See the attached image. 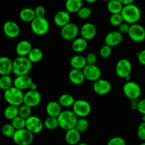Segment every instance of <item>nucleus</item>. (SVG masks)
<instances>
[{
	"mask_svg": "<svg viewBox=\"0 0 145 145\" xmlns=\"http://www.w3.org/2000/svg\"><path fill=\"white\" fill-rule=\"evenodd\" d=\"M11 123L16 130L25 128V119L20 117L19 116L11 120Z\"/></svg>",
	"mask_w": 145,
	"mask_h": 145,
	"instance_id": "58836bf2",
	"label": "nucleus"
},
{
	"mask_svg": "<svg viewBox=\"0 0 145 145\" xmlns=\"http://www.w3.org/2000/svg\"><path fill=\"white\" fill-rule=\"evenodd\" d=\"M107 145H126V142L123 137L116 136L109 140Z\"/></svg>",
	"mask_w": 145,
	"mask_h": 145,
	"instance_id": "37998d69",
	"label": "nucleus"
},
{
	"mask_svg": "<svg viewBox=\"0 0 145 145\" xmlns=\"http://www.w3.org/2000/svg\"><path fill=\"white\" fill-rule=\"evenodd\" d=\"M33 82L32 78L28 74L16 76L14 79V86L21 91L26 90L29 89Z\"/></svg>",
	"mask_w": 145,
	"mask_h": 145,
	"instance_id": "aec40b11",
	"label": "nucleus"
},
{
	"mask_svg": "<svg viewBox=\"0 0 145 145\" xmlns=\"http://www.w3.org/2000/svg\"><path fill=\"white\" fill-rule=\"evenodd\" d=\"M130 39L135 42H141L145 40V28L143 25L139 24L130 25L128 34Z\"/></svg>",
	"mask_w": 145,
	"mask_h": 145,
	"instance_id": "f8f14e48",
	"label": "nucleus"
},
{
	"mask_svg": "<svg viewBox=\"0 0 145 145\" xmlns=\"http://www.w3.org/2000/svg\"><path fill=\"white\" fill-rule=\"evenodd\" d=\"M29 90L31 91H38V85L35 83V82H33L31 84V86L29 88Z\"/></svg>",
	"mask_w": 145,
	"mask_h": 145,
	"instance_id": "864d4df0",
	"label": "nucleus"
},
{
	"mask_svg": "<svg viewBox=\"0 0 145 145\" xmlns=\"http://www.w3.org/2000/svg\"><path fill=\"white\" fill-rule=\"evenodd\" d=\"M70 21V14L66 10H61V11H57L55 14L53 18V21L55 25L61 27V28L69 24Z\"/></svg>",
	"mask_w": 145,
	"mask_h": 145,
	"instance_id": "6ab92c4d",
	"label": "nucleus"
},
{
	"mask_svg": "<svg viewBox=\"0 0 145 145\" xmlns=\"http://www.w3.org/2000/svg\"><path fill=\"white\" fill-rule=\"evenodd\" d=\"M12 139L16 145H30L33 142L34 135L26 128H24L16 130Z\"/></svg>",
	"mask_w": 145,
	"mask_h": 145,
	"instance_id": "0eeeda50",
	"label": "nucleus"
},
{
	"mask_svg": "<svg viewBox=\"0 0 145 145\" xmlns=\"http://www.w3.org/2000/svg\"><path fill=\"white\" fill-rule=\"evenodd\" d=\"M31 29L35 35L38 36L45 35L50 31V23L45 18L35 17L31 23Z\"/></svg>",
	"mask_w": 145,
	"mask_h": 145,
	"instance_id": "39448f33",
	"label": "nucleus"
},
{
	"mask_svg": "<svg viewBox=\"0 0 145 145\" xmlns=\"http://www.w3.org/2000/svg\"><path fill=\"white\" fill-rule=\"evenodd\" d=\"M138 100H131L130 101V108L133 110H137L138 108Z\"/></svg>",
	"mask_w": 145,
	"mask_h": 145,
	"instance_id": "3c124183",
	"label": "nucleus"
},
{
	"mask_svg": "<svg viewBox=\"0 0 145 145\" xmlns=\"http://www.w3.org/2000/svg\"><path fill=\"white\" fill-rule=\"evenodd\" d=\"M65 141L69 145H77L80 143L81 133L76 129L73 128L66 131L65 133Z\"/></svg>",
	"mask_w": 145,
	"mask_h": 145,
	"instance_id": "393cba45",
	"label": "nucleus"
},
{
	"mask_svg": "<svg viewBox=\"0 0 145 145\" xmlns=\"http://www.w3.org/2000/svg\"><path fill=\"white\" fill-rule=\"evenodd\" d=\"M68 77L72 84L76 86L82 85L85 81V76L83 70L76 69H72L68 74Z\"/></svg>",
	"mask_w": 145,
	"mask_h": 145,
	"instance_id": "4be33fe9",
	"label": "nucleus"
},
{
	"mask_svg": "<svg viewBox=\"0 0 145 145\" xmlns=\"http://www.w3.org/2000/svg\"><path fill=\"white\" fill-rule=\"evenodd\" d=\"M137 135L140 140L145 141V123L142 122L138 126L137 130Z\"/></svg>",
	"mask_w": 145,
	"mask_h": 145,
	"instance_id": "a18cd8bd",
	"label": "nucleus"
},
{
	"mask_svg": "<svg viewBox=\"0 0 145 145\" xmlns=\"http://www.w3.org/2000/svg\"><path fill=\"white\" fill-rule=\"evenodd\" d=\"M13 73V60L8 57L2 56L0 58V74L1 76L11 75Z\"/></svg>",
	"mask_w": 145,
	"mask_h": 145,
	"instance_id": "5701e85b",
	"label": "nucleus"
},
{
	"mask_svg": "<svg viewBox=\"0 0 145 145\" xmlns=\"http://www.w3.org/2000/svg\"><path fill=\"white\" fill-rule=\"evenodd\" d=\"M33 63L28 57H17L13 60V74L16 76L28 74L32 69Z\"/></svg>",
	"mask_w": 145,
	"mask_h": 145,
	"instance_id": "7ed1b4c3",
	"label": "nucleus"
},
{
	"mask_svg": "<svg viewBox=\"0 0 145 145\" xmlns=\"http://www.w3.org/2000/svg\"><path fill=\"white\" fill-rule=\"evenodd\" d=\"M42 100V96L38 91H31L24 93V104L29 106L31 108H35L40 103Z\"/></svg>",
	"mask_w": 145,
	"mask_h": 145,
	"instance_id": "4468645a",
	"label": "nucleus"
},
{
	"mask_svg": "<svg viewBox=\"0 0 145 145\" xmlns=\"http://www.w3.org/2000/svg\"><path fill=\"white\" fill-rule=\"evenodd\" d=\"M4 117L9 120H14L16 117L19 116V107L15 106L8 105L6 107L4 112Z\"/></svg>",
	"mask_w": 145,
	"mask_h": 145,
	"instance_id": "2f4dec72",
	"label": "nucleus"
},
{
	"mask_svg": "<svg viewBox=\"0 0 145 145\" xmlns=\"http://www.w3.org/2000/svg\"><path fill=\"white\" fill-rule=\"evenodd\" d=\"M76 14L79 18H82V19H86L91 16L92 10L89 7H83L78 11Z\"/></svg>",
	"mask_w": 145,
	"mask_h": 145,
	"instance_id": "ea45409f",
	"label": "nucleus"
},
{
	"mask_svg": "<svg viewBox=\"0 0 145 145\" xmlns=\"http://www.w3.org/2000/svg\"><path fill=\"white\" fill-rule=\"evenodd\" d=\"M142 120L143 123H145V115H142Z\"/></svg>",
	"mask_w": 145,
	"mask_h": 145,
	"instance_id": "6e6d98bb",
	"label": "nucleus"
},
{
	"mask_svg": "<svg viewBox=\"0 0 145 145\" xmlns=\"http://www.w3.org/2000/svg\"><path fill=\"white\" fill-rule=\"evenodd\" d=\"M14 86V80L11 75H6V76H1L0 78V88L1 90L4 91L10 89Z\"/></svg>",
	"mask_w": 145,
	"mask_h": 145,
	"instance_id": "72a5a7b5",
	"label": "nucleus"
},
{
	"mask_svg": "<svg viewBox=\"0 0 145 145\" xmlns=\"http://www.w3.org/2000/svg\"><path fill=\"white\" fill-rule=\"evenodd\" d=\"M75 101L76 100L74 96L69 93H63L59 96V100H58L60 106L63 108L72 107Z\"/></svg>",
	"mask_w": 145,
	"mask_h": 145,
	"instance_id": "7c9ffc66",
	"label": "nucleus"
},
{
	"mask_svg": "<svg viewBox=\"0 0 145 145\" xmlns=\"http://www.w3.org/2000/svg\"><path fill=\"white\" fill-rule=\"evenodd\" d=\"M16 131V130L14 128L11 123H5L1 127V133H2L3 135L6 137H11L12 138L13 136L15 134Z\"/></svg>",
	"mask_w": 145,
	"mask_h": 145,
	"instance_id": "e433bc0d",
	"label": "nucleus"
},
{
	"mask_svg": "<svg viewBox=\"0 0 145 145\" xmlns=\"http://www.w3.org/2000/svg\"><path fill=\"white\" fill-rule=\"evenodd\" d=\"M44 126L48 130H55L57 127H59V123H58L57 118L50 117V116H48L44 120Z\"/></svg>",
	"mask_w": 145,
	"mask_h": 145,
	"instance_id": "c9c22d12",
	"label": "nucleus"
},
{
	"mask_svg": "<svg viewBox=\"0 0 145 145\" xmlns=\"http://www.w3.org/2000/svg\"><path fill=\"white\" fill-rule=\"evenodd\" d=\"M119 1H120L123 5L126 6V5H129V4H133L135 0H119Z\"/></svg>",
	"mask_w": 145,
	"mask_h": 145,
	"instance_id": "603ef678",
	"label": "nucleus"
},
{
	"mask_svg": "<svg viewBox=\"0 0 145 145\" xmlns=\"http://www.w3.org/2000/svg\"><path fill=\"white\" fill-rule=\"evenodd\" d=\"M65 10L69 14H77L78 11L83 7V0H66Z\"/></svg>",
	"mask_w": 145,
	"mask_h": 145,
	"instance_id": "bb28decb",
	"label": "nucleus"
},
{
	"mask_svg": "<svg viewBox=\"0 0 145 145\" xmlns=\"http://www.w3.org/2000/svg\"><path fill=\"white\" fill-rule=\"evenodd\" d=\"M85 79L89 82H95L101 79L102 72L96 65H87L83 69Z\"/></svg>",
	"mask_w": 145,
	"mask_h": 145,
	"instance_id": "ddd939ff",
	"label": "nucleus"
},
{
	"mask_svg": "<svg viewBox=\"0 0 145 145\" xmlns=\"http://www.w3.org/2000/svg\"><path fill=\"white\" fill-rule=\"evenodd\" d=\"M133 65L131 62L127 59H120L118 61L116 65V73L119 77L125 79L127 76L131 75Z\"/></svg>",
	"mask_w": 145,
	"mask_h": 145,
	"instance_id": "1a4fd4ad",
	"label": "nucleus"
},
{
	"mask_svg": "<svg viewBox=\"0 0 145 145\" xmlns=\"http://www.w3.org/2000/svg\"><path fill=\"white\" fill-rule=\"evenodd\" d=\"M79 32H80V30L78 25L76 24L70 22L67 25L61 28L60 35L65 40L73 41L77 38Z\"/></svg>",
	"mask_w": 145,
	"mask_h": 145,
	"instance_id": "9d476101",
	"label": "nucleus"
},
{
	"mask_svg": "<svg viewBox=\"0 0 145 145\" xmlns=\"http://www.w3.org/2000/svg\"><path fill=\"white\" fill-rule=\"evenodd\" d=\"M112 85L108 80L104 79H100L93 82V90L96 94L100 96H104L108 94L111 91Z\"/></svg>",
	"mask_w": 145,
	"mask_h": 145,
	"instance_id": "dca6fc26",
	"label": "nucleus"
},
{
	"mask_svg": "<svg viewBox=\"0 0 145 145\" xmlns=\"http://www.w3.org/2000/svg\"><path fill=\"white\" fill-rule=\"evenodd\" d=\"M31 108L29 106H26L25 104H23L19 107V116L25 119L28 118L31 116Z\"/></svg>",
	"mask_w": 145,
	"mask_h": 145,
	"instance_id": "a19ab883",
	"label": "nucleus"
},
{
	"mask_svg": "<svg viewBox=\"0 0 145 145\" xmlns=\"http://www.w3.org/2000/svg\"><path fill=\"white\" fill-rule=\"evenodd\" d=\"M137 59L141 65L145 66V49L142 50L137 54Z\"/></svg>",
	"mask_w": 145,
	"mask_h": 145,
	"instance_id": "8fccbe9b",
	"label": "nucleus"
},
{
	"mask_svg": "<svg viewBox=\"0 0 145 145\" xmlns=\"http://www.w3.org/2000/svg\"><path fill=\"white\" fill-rule=\"evenodd\" d=\"M31 42L27 40H23L17 43L16 47V53L18 57H28L33 49Z\"/></svg>",
	"mask_w": 145,
	"mask_h": 145,
	"instance_id": "412c9836",
	"label": "nucleus"
},
{
	"mask_svg": "<svg viewBox=\"0 0 145 145\" xmlns=\"http://www.w3.org/2000/svg\"><path fill=\"white\" fill-rule=\"evenodd\" d=\"M140 145H145V142H142Z\"/></svg>",
	"mask_w": 145,
	"mask_h": 145,
	"instance_id": "bf43d9fd",
	"label": "nucleus"
},
{
	"mask_svg": "<svg viewBox=\"0 0 145 145\" xmlns=\"http://www.w3.org/2000/svg\"><path fill=\"white\" fill-rule=\"evenodd\" d=\"M130 25L129 24L127 23L124 22L118 26V31L120 33H121L122 34H128L129 31H130Z\"/></svg>",
	"mask_w": 145,
	"mask_h": 145,
	"instance_id": "de8ad7c7",
	"label": "nucleus"
},
{
	"mask_svg": "<svg viewBox=\"0 0 145 145\" xmlns=\"http://www.w3.org/2000/svg\"><path fill=\"white\" fill-rule=\"evenodd\" d=\"M85 57H86L87 65H96V61H97V56L95 53L89 52Z\"/></svg>",
	"mask_w": 145,
	"mask_h": 145,
	"instance_id": "49530a36",
	"label": "nucleus"
},
{
	"mask_svg": "<svg viewBox=\"0 0 145 145\" xmlns=\"http://www.w3.org/2000/svg\"><path fill=\"white\" fill-rule=\"evenodd\" d=\"M84 1H85L87 3H89V4H93V3H95L98 0H84Z\"/></svg>",
	"mask_w": 145,
	"mask_h": 145,
	"instance_id": "5fc2aeb1",
	"label": "nucleus"
},
{
	"mask_svg": "<svg viewBox=\"0 0 145 145\" xmlns=\"http://www.w3.org/2000/svg\"><path fill=\"white\" fill-rule=\"evenodd\" d=\"M88 46V42L86 40L82 37L76 38V39L72 41V49L74 52L76 53H81L86 50Z\"/></svg>",
	"mask_w": 145,
	"mask_h": 145,
	"instance_id": "c85d7f7f",
	"label": "nucleus"
},
{
	"mask_svg": "<svg viewBox=\"0 0 145 145\" xmlns=\"http://www.w3.org/2000/svg\"><path fill=\"white\" fill-rule=\"evenodd\" d=\"M43 57V52L40 48H34L28 55V58L32 63H38L40 62Z\"/></svg>",
	"mask_w": 145,
	"mask_h": 145,
	"instance_id": "473e14b6",
	"label": "nucleus"
},
{
	"mask_svg": "<svg viewBox=\"0 0 145 145\" xmlns=\"http://www.w3.org/2000/svg\"><path fill=\"white\" fill-rule=\"evenodd\" d=\"M69 63L72 69H81V70H83L85 67L87 65L86 57L81 55H76L72 57Z\"/></svg>",
	"mask_w": 145,
	"mask_h": 145,
	"instance_id": "a878e982",
	"label": "nucleus"
},
{
	"mask_svg": "<svg viewBox=\"0 0 145 145\" xmlns=\"http://www.w3.org/2000/svg\"><path fill=\"white\" fill-rule=\"evenodd\" d=\"M3 31L6 36L9 38H16L21 33V29L17 23L13 21H7L3 25Z\"/></svg>",
	"mask_w": 145,
	"mask_h": 145,
	"instance_id": "2eb2a0df",
	"label": "nucleus"
},
{
	"mask_svg": "<svg viewBox=\"0 0 145 145\" xmlns=\"http://www.w3.org/2000/svg\"><path fill=\"white\" fill-rule=\"evenodd\" d=\"M124 5L119 0H110L107 2V8L111 14H121Z\"/></svg>",
	"mask_w": 145,
	"mask_h": 145,
	"instance_id": "c756f323",
	"label": "nucleus"
},
{
	"mask_svg": "<svg viewBox=\"0 0 145 145\" xmlns=\"http://www.w3.org/2000/svg\"><path fill=\"white\" fill-rule=\"evenodd\" d=\"M123 39V35L118 31H113L109 32L105 37V44L113 48L120 45Z\"/></svg>",
	"mask_w": 145,
	"mask_h": 145,
	"instance_id": "f3484780",
	"label": "nucleus"
},
{
	"mask_svg": "<svg viewBox=\"0 0 145 145\" xmlns=\"http://www.w3.org/2000/svg\"><path fill=\"white\" fill-rule=\"evenodd\" d=\"M78 119L79 118L74 113L73 110H62L57 118L59 127L65 131L74 128Z\"/></svg>",
	"mask_w": 145,
	"mask_h": 145,
	"instance_id": "f03ea898",
	"label": "nucleus"
},
{
	"mask_svg": "<svg viewBox=\"0 0 145 145\" xmlns=\"http://www.w3.org/2000/svg\"><path fill=\"white\" fill-rule=\"evenodd\" d=\"M77 145H89V144H86V143H84V142H82V143H79V144H77Z\"/></svg>",
	"mask_w": 145,
	"mask_h": 145,
	"instance_id": "4d7b16f0",
	"label": "nucleus"
},
{
	"mask_svg": "<svg viewBox=\"0 0 145 145\" xmlns=\"http://www.w3.org/2000/svg\"><path fill=\"white\" fill-rule=\"evenodd\" d=\"M45 110L50 117L57 118L60 113H62V106L59 103V102L52 101L47 103L46 107H45Z\"/></svg>",
	"mask_w": 145,
	"mask_h": 145,
	"instance_id": "b1692460",
	"label": "nucleus"
},
{
	"mask_svg": "<svg viewBox=\"0 0 145 145\" xmlns=\"http://www.w3.org/2000/svg\"><path fill=\"white\" fill-rule=\"evenodd\" d=\"M89 127V121L85 118H79L77 122L75 125V129L78 130L79 133H84L88 130Z\"/></svg>",
	"mask_w": 145,
	"mask_h": 145,
	"instance_id": "f704fd0d",
	"label": "nucleus"
},
{
	"mask_svg": "<svg viewBox=\"0 0 145 145\" xmlns=\"http://www.w3.org/2000/svg\"><path fill=\"white\" fill-rule=\"evenodd\" d=\"M34 11H35V16L36 17H38V18H45V14H46V9H45V8L43 6H37L34 8Z\"/></svg>",
	"mask_w": 145,
	"mask_h": 145,
	"instance_id": "c03bdc74",
	"label": "nucleus"
},
{
	"mask_svg": "<svg viewBox=\"0 0 145 145\" xmlns=\"http://www.w3.org/2000/svg\"><path fill=\"white\" fill-rule=\"evenodd\" d=\"M110 24L113 26L118 27L121 25L123 23H124V19L122 16L121 14H111L109 18Z\"/></svg>",
	"mask_w": 145,
	"mask_h": 145,
	"instance_id": "4c0bfd02",
	"label": "nucleus"
},
{
	"mask_svg": "<svg viewBox=\"0 0 145 145\" xmlns=\"http://www.w3.org/2000/svg\"><path fill=\"white\" fill-rule=\"evenodd\" d=\"M4 99L8 105L20 107L24 104V93L23 91L12 86L4 91Z\"/></svg>",
	"mask_w": 145,
	"mask_h": 145,
	"instance_id": "20e7f679",
	"label": "nucleus"
},
{
	"mask_svg": "<svg viewBox=\"0 0 145 145\" xmlns=\"http://www.w3.org/2000/svg\"><path fill=\"white\" fill-rule=\"evenodd\" d=\"M35 11L33 8L30 7H25L22 8L19 12V18L23 22L31 24L35 18Z\"/></svg>",
	"mask_w": 145,
	"mask_h": 145,
	"instance_id": "cd10ccee",
	"label": "nucleus"
},
{
	"mask_svg": "<svg viewBox=\"0 0 145 145\" xmlns=\"http://www.w3.org/2000/svg\"><path fill=\"white\" fill-rule=\"evenodd\" d=\"M72 110L78 118H86L91 113V106L89 101L84 99L76 100L72 106Z\"/></svg>",
	"mask_w": 145,
	"mask_h": 145,
	"instance_id": "6e6552de",
	"label": "nucleus"
},
{
	"mask_svg": "<svg viewBox=\"0 0 145 145\" xmlns=\"http://www.w3.org/2000/svg\"><path fill=\"white\" fill-rule=\"evenodd\" d=\"M123 91L127 99L131 100H137L142 94V89L136 82L130 81L126 82L123 87Z\"/></svg>",
	"mask_w": 145,
	"mask_h": 145,
	"instance_id": "423d86ee",
	"label": "nucleus"
},
{
	"mask_svg": "<svg viewBox=\"0 0 145 145\" xmlns=\"http://www.w3.org/2000/svg\"><path fill=\"white\" fill-rule=\"evenodd\" d=\"M137 111L142 115H145V99L139 101Z\"/></svg>",
	"mask_w": 145,
	"mask_h": 145,
	"instance_id": "09e8293b",
	"label": "nucleus"
},
{
	"mask_svg": "<svg viewBox=\"0 0 145 145\" xmlns=\"http://www.w3.org/2000/svg\"><path fill=\"white\" fill-rule=\"evenodd\" d=\"M112 54V48L111 47L108 46V45H106L105 44L101 48L100 50H99V55L102 58H104V59H106V58H108Z\"/></svg>",
	"mask_w": 145,
	"mask_h": 145,
	"instance_id": "79ce46f5",
	"label": "nucleus"
},
{
	"mask_svg": "<svg viewBox=\"0 0 145 145\" xmlns=\"http://www.w3.org/2000/svg\"><path fill=\"white\" fill-rule=\"evenodd\" d=\"M121 15L125 22L130 25L138 24L142 16V12L139 7L134 4L124 6Z\"/></svg>",
	"mask_w": 145,
	"mask_h": 145,
	"instance_id": "f257e3e1",
	"label": "nucleus"
},
{
	"mask_svg": "<svg viewBox=\"0 0 145 145\" xmlns=\"http://www.w3.org/2000/svg\"><path fill=\"white\" fill-rule=\"evenodd\" d=\"M81 35L86 40H90L96 37L97 29L96 25L92 23H85L80 28Z\"/></svg>",
	"mask_w": 145,
	"mask_h": 145,
	"instance_id": "a211bd4d",
	"label": "nucleus"
},
{
	"mask_svg": "<svg viewBox=\"0 0 145 145\" xmlns=\"http://www.w3.org/2000/svg\"><path fill=\"white\" fill-rule=\"evenodd\" d=\"M102 1H106V2H108L109 1H110V0H102Z\"/></svg>",
	"mask_w": 145,
	"mask_h": 145,
	"instance_id": "13d9d810",
	"label": "nucleus"
},
{
	"mask_svg": "<svg viewBox=\"0 0 145 145\" xmlns=\"http://www.w3.org/2000/svg\"><path fill=\"white\" fill-rule=\"evenodd\" d=\"M44 127V122L38 116H31L25 120V128L33 135L41 133Z\"/></svg>",
	"mask_w": 145,
	"mask_h": 145,
	"instance_id": "9b49d317",
	"label": "nucleus"
}]
</instances>
